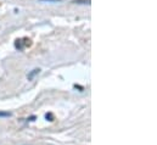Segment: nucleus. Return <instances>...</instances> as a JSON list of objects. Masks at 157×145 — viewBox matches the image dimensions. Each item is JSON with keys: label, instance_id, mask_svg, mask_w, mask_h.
I'll use <instances>...</instances> for the list:
<instances>
[{"label": "nucleus", "instance_id": "f03ea898", "mask_svg": "<svg viewBox=\"0 0 157 145\" xmlns=\"http://www.w3.org/2000/svg\"><path fill=\"white\" fill-rule=\"evenodd\" d=\"M24 45H26V44L22 43V39H17L16 43H15V46H16L17 49H20V50H22V49L24 48Z\"/></svg>", "mask_w": 157, "mask_h": 145}, {"label": "nucleus", "instance_id": "39448f33", "mask_svg": "<svg viewBox=\"0 0 157 145\" xmlns=\"http://www.w3.org/2000/svg\"><path fill=\"white\" fill-rule=\"evenodd\" d=\"M45 117H46V120H49V121H54V116H53V114H46V115H45Z\"/></svg>", "mask_w": 157, "mask_h": 145}, {"label": "nucleus", "instance_id": "20e7f679", "mask_svg": "<svg viewBox=\"0 0 157 145\" xmlns=\"http://www.w3.org/2000/svg\"><path fill=\"white\" fill-rule=\"evenodd\" d=\"M10 116H11L10 112H2V111H0V117H10Z\"/></svg>", "mask_w": 157, "mask_h": 145}, {"label": "nucleus", "instance_id": "423d86ee", "mask_svg": "<svg viewBox=\"0 0 157 145\" xmlns=\"http://www.w3.org/2000/svg\"><path fill=\"white\" fill-rule=\"evenodd\" d=\"M40 1H46V2H59V1H62V0H40Z\"/></svg>", "mask_w": 157, "mask_h": 145}, {"label": "nucleus", "instance_id": "f257e3e1", "mask_svg": "<svg viewBox=\"0 0 157 145\" xmlns=\"http://www.w3.org/2000/svg\"><path fill=\"white\" fill-rule=\"evenodd\" d=\"M39 72H40V70H39V68H34L32 72H29V73H28V76H27L28 81H32L37 74H39Z\"/></svg>", "mask_w": 157, "mask_h": 145}, {"label": "nucleus", "instance_id": "7ed1b4c3", "mask_svg": "<svg viewBox=\"0 0 157 145\" xmlns=\"http://www.w3.org/2000/svg\"><path fill=\"white\" fill-rule=\"evenodd\" d=\"M72 2H75V4H90V0H73Z\"/></svg>", "mask_w": 157, "mask_h": 145}]
</instances>
